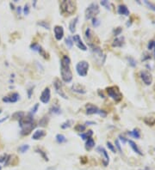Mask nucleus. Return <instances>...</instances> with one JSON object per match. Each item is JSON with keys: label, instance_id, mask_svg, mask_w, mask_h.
<instances>
[{"label": "nucleus", "instance_id": "32", "mask_svg": "<svg viewBox=\"0 0 155 170\" xmlns=\"http://www.w3.org/2000/svg\"><path fill=\"white\" fill-rule=\"evenodd\" d=\"M127 61H128L129 64H130L132 67H135L136 64H137V63H136V60L134 58H131V57L127 58Z\"/></svg>", "mask_w": 155, "mask_h": 170}, {"label": "nucleus", "instance_id": "23", "mask_svg": "<svg viewBox=\"0 0 155 170\" xmlns=\"http://www.w3.org/2000/svg\"><path fill=\"white\" fill-rule=\"evenodd\" d=\"M94 146H95V141L93 140V138H88L86 141V145H85L86 150H91V149L93 148Z\"/></svg>", "mask_w": 155, "mask_h": 170}, {"label": "nucleus", "instance_id": "52", "mask_svg": "<svg viewBox=\"0 0 155 170\" xmlns=\"http://www.w3.org/2000/svg\"><path fill=\"white\" fill-rule=\"evenodd\" d=\"M153 56L155 58V44H154V47H153Z\"/></svg>", "mask_w": 155, "mask_h": 170}, {"label": "nucleus", "instance_id": "30", "mask_svg": "<svg viewBox=\"0 0 155 170\" xmlns=\"http://www.w3.org/2000/svg\"><path fill=\"white\" fill-rule=\"evenodd\" d=\"M35 151H37V152H38L39 154H41V156L43 157V158H44V160H45V161H48V158H47V155H46V153L44 152V151L41 150V149L37 148L36 150H35Z\"/></svg>", "mask_w": 155, "mask_h": 170}, {"label": "nucleus", "instance_id": "20", "mask_svg": "<svg viewBox=\"0 0 155 170\" xmlns=\"http://www.w3.org/2000/svg\"><path fill=\"white\" fill-rule=\"evenodd\" d=\"M127 142H128V144H129V145H130V147L132 148V150L135 151V153H137L138 155H140V156H142V152H141V150H140L139 147L137 146V144H136L133 141V140H128V141H127Z\"/></svg>", "mask_w": 155, "mask_h": 170}, {"label": "nucleus", "instance_id": "47", "mask_svg": "<svg viewBox=\"0 0 155 170\" xmlns=\"http://www.w3.org/2000/svg\"><path fill=\"white\" fill-rule=\"evenodd\" d=\"M118 140H120V141L122 143V144H125V143L127 142L126 138H125L124 137H122V136H119V139Z\"/></svg>", "mask_w": 155, "mask_h": 170}, {"label": "nucleus", "instance_id": "48", "mask_svg": "<svg viewBox=\"0 0 155 170\" xmlns=\"http://www.w3.org/2000/svg\"><path fill=\"white\" fill-rule=\"evenodd\" d=\"M32 93H33V87H31L30 89H28V96H29V98L31 97V95H32Z\"/></svg>", "mask_w": 155, "mask_h": 170}, {"label": "nucleus", "instance_id": "3", "mask_svg": "<svg viewBox=\"0 0 155 170\" xmlns=\"http://www.w3.org/2000/svg\"><path fill=\"white\" fill-rule=\"evenodd\" d=\"M61 12L66 15H72L76 10V4L72 1H63L60 4Z\"/></svg>", "mask_w": 155, "mask_h": 170}, {"label": "nucleus", "instance_id": "55", "mask_svg": "<svg viewBox=\"0 0 155 170\" xmlns=\"http://www.w3.org/2000/svg\"><path fill=\"white\" fill-rule=\"evenodd\" d=\"M2 113V110H1V109H0V113Z\"/></svg>", "mask_w": 155, "mask_h": 170}, {"label": "nucleus", "instance_id": "9", "mask_svg": "<svg viewBox=\"0 0 155 170\" xmlns=\"http://www.w3.org/2000/svg\"><path fill=\"white\" fill-rule=\"evenodd\" d=\"M140 77H141V80L143 81V83H145L146 85H151L152 84V75H151L148 71H141V73H140Z\"/></svg>", "mask_w": 155, "mask_h": 170}, {"label": "nucleus", "instance_id": "36", "mask_svg": "<svg viewBox=\"0 0 155 170\" xmlns=\"http://www.w3.org/2000/svg\"><path fill=\"white\" fill-rule=\"evenodd\" d=\"M144 3H145V5L147 6L150 10L155 11V5H153L152 3H150V2H148V1H144Z\"/></svg>", "mask_w": 155, "mask_h": 170}, {"label": "nucleus", "instance_id": "31", "mask_svg": "<svg viewBox=\"0 0 155 170\" xmlns=\"http://www.w3.org/2000/svg\"><path fill=\"white\" fill-rule=\"evenodd\" d=\"M47 117H43V118L39 121V125H40V126H42V127L46 126V125H47Z\"/></svg>", "mask_w": 155, "mask_h": 170}, {"label": "nucleus", "instance_id": "34", "mask_svg": "<svg viewBox=\"0 0 155 170\" xmlns=\"http://www.w3.org/2000/svg\"><path fill=\"white\" fill-rule=\"evenodd\" d=\"M101 5L102 6H104V7H105V9L110 10V3H109V1H107V0H104V1H101Z\"/></svg>", "mask_w": 155, "mask_h": 170}, {"label": "nucleus", "instance_id": "14", "mask_svg": "<svg viewBox=\"0 0 155 170\" xmlns=\"http://www.w3.org/2000/svg\"><path fill=\"white\" fill-rule=\"evenodd\" d=\"M54 37L57 41H60L62 40V38L64 36V29L61 26H55L54 28Z\"/></svg>", "mask_w": 155, "mask_h": 170}, {"label": "nucleus", "instance_id": "38", "mask_svg": "<svg viewBox=\"0 0 155 170\" xmlns=\"http://www.w3.org/2000/svg\"><path fill=\"white\" fill-rule=\"evenodd\" d=\"M107 147H108V148L110 149V150H111L113 153L116 152V148H115V146L113 145V144L110 142H107Z\"/></svg>", "mask_w": 155, "mask_h": 170}, {"label": "nucleus", "instance_id": "4", "mask_svg": "<svg viewBox=\"0 0 155 170\" xmlns=\"http://www.w3.org/2000/svg\"><path fill=\"white\" fill-rule=\"evenodd\" d=\"M106 92L108 95L116 102H119L122 100V94L121 93L118 87H116V86H111V87L107 88Z\"/></svg>", "mask_w": 155, "mask_h": 170}, {"label": "nucleus", "instance_id": "46", "mask_svg": "<svg viewBox=\"0 0 155 170\" xmlns=\"http://www.w3.org/2000/svg\"><path fill=\"white\" fill-rule=\"evenodd\" d=\"M116 148L118 149V150L120 151L121 153H122V150H121V144H120V143H119L118 139L116 140Z\"/></svg>", "mask_w": 155, "mask_h": 170}, {"label": "nucleus", "instance_id": "28", "mask_svg": "<svg viewBox=\"0 0 155 170\" xmlns=\"http://www.w3.org/2000/svg\"><path fill=\"white\" fill-rule=\"evenodd\" d=\"M30 48L32 50H34V51H36V52H41V46L40 45H38L37 43H34V44H32V45L30 46Z\"/></svg>", "mask_w": 155, "mask_h": 170}, {"label": "nucleus", "instance_id": "8", "mask_svg": "<svg viewBox=\"0 0 155 170\" xmlns=\"http://www.w3.org/2000/svg\"><path fill=\"white\" fill-rule=\"evenodd\" d=\"M86 113L89 115L91 114H99L102 117H106L107 113L102 110H100L99 108H97L96 106L91 104L86 105Z\"/></svg>", "mask_w": 155, "mask_h": 170}, {"label": "nucleus", "instance_id": "54", "mask_svg": "<svg viewBox=\"0 0 155 170\" xmlns=\"http://www.w3.org/2000/svg\"><path fill=\"white\" fill-rule=\"evenodd\" d=\"M0 170H2V167H1V166H0Z\"/></svg>", "mask_w": 155, "mask_h": 170}, {"label": "nucleus", "instance_id": "40", "mask_svg": "<svg viewBox=\"0 0 155 170\" xmlns=\"http://www.w3.org/2000/svg\"><path fill=\"white\" fill-rule=\"evenodd\" d=\"M85 37H86V39L89 40V41L91 40V28H88L86 29V31H85Z\"/></svg>", "mask_w": 155, "mask_h": 170}, {"label": "nucleus", "instance_id": "12", "mask_svg": "<svg viewBox=\"0 0 155 170\" xmlns=\"http://www.w3.org/2000/svg\"><path fill=\"white\" fill-rule=\"evenodd\" d=\"M72 40H73V41L75 42V44H76V46L79 48V49L83 50V51H86V50H87L86 46L84 44V42L82 41V40H81V38H80V36H79V35H73Z\"/></svg>", "mask_w": 155, "mask_h": 170}, {"label": "nucleus", "instance_id": "41", "mask_svg": "<svg viewBox=\"0 0 155 170\" xmlns=\"http://www.w3.org/2000/svg\"><path fill=\"white\" fill-rule=\"evenodd\" d=\"M38 108H39V104L38 103H36L34 107H33V108H32V110H31V112L29 113H31V114H35V113L37 112V110H38Z\"/></svg>", "mask_w": 155, "mask_h": 170}, {"label": "nucleus", "instance_id": "24", "mask_svg": "<svg viewBox=\"0 0 155 170\" xmlns=\"http://www.w3.org/2000/svg\"><path fill=\"white\" fill-rule=\"evenodd\" d=\"M50 112L52 113H54V114H60L61 113V109L59 106H56V105H54L51 108H50Z\"/></svg>", "mask_w": 155, "mask_h": 170}, {"label": "nucleus", "instance_id": "17", "mask_svg": "<svg viewBox=\"0 0 155 170\" xmlns=\"http://www.w3.org/2000/svg\"><path fill=\"white\" fill-rule=\"evenodd\" d=\"M72 90L74 92H76V93H79V94H85L86 93V90L85 89V88H84L83 86H81L80 84H78V83L72 85Z\"/></svg>", "mask_w": 155, "mask_h": 170}, {"label": "nucleus", "instance_id": "43", "mask_svg": "<svg viewBox=\"0 0 155 170\" xmlns=\"http://www.w3.org/2000/svg\"><path fill=\"white\" fill-rule=\"evenodd\" d=\"M154 44H155V41H150L149 42H148V45H147L148 50H152V49H153V47H154Z\"/></svg>", "mask_w": 155, "mask_h": 170}, {"label": "nucleus", "instance_id": "25", "mask_svg": "<svg viewBox=\"0 0 155 170\" xmlns=\"http://www.w3.org/2000/svg\"><path fill=\"white\" fill-rule=\"evenodd\" d=\"M56 141H57L59 144H63V143H66V138L65 137L64 135H62V134H58V135H56Z\"/></svg>", "mask_w": 155, "mask_h": 170}, {"label": "nucleus", "instance_id": "49", "mask_svg": "<svg viewBox=\"0 0 155 170\" xmlns=\"http://www.w3.org/2000/svg\"><path fill=\"white\" fill-rule=\"evenodd\" d=\"M8 118H9V116H6V117H5V118L1 119H0V124H1V123H3V122H4V121H5V120H6V119H7Z\"/></svg>", "mask_w": 155, "mask_h": 170}, {"label": "nucleus", "instance_id": "11", "mask_svg": "<svg viewBox=\"0 0 155 170\" xmlns=\"http://www.w3.org/2000/svg\"><path fill=\"white\" fill-rule=\"evenodd\" d=\"M54 89H55L56 92L59 94V95H60L62 98H64V99H67L66 94H65L63 92V90H62L61 82L59 80V79H55V81L54 82Z\"/></svg>", "mask_w": 155, "mask_h": 170}, {"label": "nucleus", "instance_id": "2", "mask_svg": "<svg viewBox=\"0 0 155 170\" xmlns=\"http://www.w3.org/2000/svg\"><path fill=\"white\" fill-rule=\"evenodd\" d=\"M19 126L21 128V134L22 135H28L32 131V130L35 127L33 119V115L29 113L28 115L22 117L19 119Z\"/></svg>", "mask_w": 155, "mask_h": 170}, {"label": "nucleus", "instance_id": "13", "mask_svg": "<svg viewBox=\"0 0 155 170\" xmlns=\"http://www.w3.org/2000/svg\"><path fill=\"white\" fill-rule=\"evenodd\" d=\"M20 98L19 94L17 93H13L11 94L10 96H5V97L3 98V101L6 102V103H15Z\"/></svg>", "mask_w": 155, "mask_h": 170}, {"label": "nucleus", "instance_id": "51", "mask_svg": "<svg viewBox=\"0 0 155 170\" xmlns=\"http://www.w3.org/2000/svg\"><path fill=\"white\" fill-rule=\"evenodd\" d=\"M86 124H87V125H91H91H96V123H95V122H90V121H88V122H86Z\"/></svg>", "mask_w": 155, "mask_h": 170}, {"label": "nucleus", "instance_id": "19", "mask_svg": "<svg viewBox=\"0 0 155 170\" xmlns=\"http://www.w3.org/2000/svg\"><path fill=\"white\" fill-rule=\"evenodd\" d=\"M113 47H121L124 45V37H118L116 38L113 41Z\"/></svg>", "mask_w": 155, "mask_h": 170}, {"label": "nucleus", "instance_id": "33", "mask_svg": "<svg viewBox=\"0 0 155 170\" xmlns=\"http://www.w3.org/2000/svg\"><path fill=\"white\" fill-rule=\"evenodd\" d=\"M66 46H67L69 48H72V45H73V41H72V38H71V37L66 38Z\"/></svg>", "mask_w": 155, "mask_h": 170}, {"label": "nucleus", "instance_id": "15", "mask_svg": "<svg viewBox=\"0 0 155 170\" xmlns=\"http://www.w3.org/2000/svg\"><path fill=\"white\" fill-rule=\"evenodd\" d=\"M97 150L100 153V154H102V156H104V160H102V162H104V165L106 167V166L109 164V161H110V156H109L108 153H107V151L104 150V149L102 148V147H97Z\"/></svg>", "mask_w": 155, "mask_h": 170}, {"label": "nucleus", "instance_id": "16", "mask_svg": "<svg viewBox=\"0 0 155 170\" xmlns=\"http://www.w3.org/2000/svg\"><path fill=\"white\" fill-rule=\"evenodd\" d=\"M118 13L120 15H123L125 16H129V10L127 9V7L124 5H121L118 6V10H117Z\"/></svg>", "mask_w": 155, "mask_h": 170}, {"label": "nucleus", "instance_id": "53", "mask_svg": "<svg viewBox=\"0 0 155 170\" xmlns=\"http://www.w3.org/2000/svg\"><path fill=\"white\" fill-rule=\"evenodd\" d=\"M141 170H150V169L148 168V167H145V168H144V169H141Z\"/></svg>", "mask_w": 155, "mask_h": 170}, {"label": "nucleus", "instance_id": "22", "mask_svg": "<svg viewBox=\"0 0 155 170\" xmlns=\"http://www.w3.org/2000/svg\"><path fill=\"white\" fill-rule=\"evenodd\" d=\"M129 136L135 138H141V133H140V131L138 129H134L132 131H128L127 132Z\"/></svg>", "mask_w": 155, "mask_h": 170}, {"label": "nucleus", "instance_id": "27", "mask_svg": "<svg viewBox=\"0 0 155 170\" xmlns=\"http://www.w3.org/2000/svg\"><path fill=\"white\" fill-rule=\"evenodd\" d=\"M24 113L23 112H16L13 115H12V118H13L14 119H18L19 120L20 119H22V117L24 116Z\"/></svg>", "mask_w": 155, "mask_h": 170}, {"label": "nucleus", "instance_id": "39", "mask_svg": "<svg viewBox=\"0 0 155 170\" xmlns=\"http://www.w3.org/2000/svg\"><path fill=\"white\" fill-rule=\"evenodd\" d=\"M38 25H40V26L43 27L44 28L46 29H49L50 28V26L48 23H47V22H38Z\"/></svg>", "mask_w": 155, "mask_h": 170}, {"label": "nucleus", "instance_id": "5", "mask_svg": "<svg viewBox=\"0 0 155 170\" xmlns=\"http://www.w3.org/2000/svg\"><path fill=\"white\" fill-rule=\"evenodd\" d=\"M91 52L93 53L94 58L99 64H102L105 60V55L104 54V52H102V50L99 47H95V46H91Z\"/></svg>", "mask_w": 155, "mask_h": 170}, {"label": "nucleus", "instance_id": "18", "mask_svg": "<svg viewBox=\"0 0 155 170\" xmlns=\"http://www.w3.org/2000/svg\"><path fill=\"white\" fill-rule=\"evenodd\" d=\"M45 135H46L45 131H43V130H38V131H36L33 134L32 138L34 140H39L41 139V138H42L43 137H45Z\"/></svg>", "mask_w": 155, "mask_h": 170}, {"label": "nucleus", "instance_id": "21", "mask_svg": "<svg viewBox=\"0 0 155 170\" xmlns=\"http://www.w3.org/2000/svg\"><path fill=\"white\" fill-rule=\"evenodd\" d=\"M78 21H79V17L73 19V20L72 21V22H70V25H69V28H70V31L72 33H74L75 32V28H76V25L78 23Z\"/></svg>", "mask_w": 155, "mask_h": 170}, {"label": "nucleus", "instance_id": "50", "mask_svg": "<svg viewBox=\"0 0 155 170\" xmlns=\"http://www.w3.org/2000/svg\"><path fill=\"white\" fill-rule=\"evenodd\" d=\"M17 10V14L18 15H21V12H22V8H21V7H17V10Z\"/></svg>", "mask_w": 155, "mask_h": 170}, {"label": "nucleus", "instance_id": "44", "mask_svg": "<svg viewBox=\"0 0 155 170\" xmlns=\"http://www.w3.org/2000/svg\"><path fill=\"white\" fill-rule=\"evenodd\" d=\"M23 13H24L25 16H28V15L29 14V6L28 4H27V5H25V6H24Z\"/></svg>", "mask_w": 155, "mask_h": 170}, {"label": "nucleus", "instance_id": "26", "mask_svg": "<svg viewBox=\"0 0 155 170\" xmlns=\"http://www.w3.org/2000/svg\"><path fill=\"white\" fill-rule=\"evenodd\" d=\"M92 134H93V132H92V131H91V130H90V131H88V132H86V133H81V134H79V136H80L82 139L87 140L88 138H91Z\"/></svg>", "mask_w": 155, "mask_h": 170}, {"label": "nucleus", "instance_id": "1", "mask_svg": "<svg viewBox=\"0 0 155 170\" xmlns=\"http://www.w3.org/2000/svg\"><path fill=\"white\" fill-rule=\"evenodd\" d=\"M60 75L65 83L72 82V72L71 71V60L68 56H63L60 60Z\"/></svg>", "mask_w": 155, "mask_h": 170}, {"label": "nucleus", "instance_id": "6", "mask_svg": "<svg viewBox=\"0 0 155 170\" xmlns=\"http://www.w3.org/2000/svg\"><path fill=\"white\" fill-rule=\"evenodd\" d=\"M98 13H99V7H98L97 4L92 3L88 6L86 11H85V17L86 19L95 18Z\"/></svg>", "mask_w": 155, "mask_h": 170}, {"label": "nucleus", "instance_id": "45", "mask_svg": "<svg viewBox=\"0 0 155 170\" xmlns=\"http://www.w3.org/2000/svg\"><path fill=\"white\" fill-rule=\"evenodd\" d=\"M121 31H122V29H121V28H117L114 30V35L115 36H117V35H119L120 33H121Z\"/></svg>", "mask_w": 155, "mask_h": 170}, {"label": "nucleus", "instance_id": "35", "mask_svg": "<svg viewBox=\"0 0 155 170\" xmlns=\"http://www.w3.org/2000/svg\"><path fill=\"white\" fill-rule=\"evenodd\" d=\"M75 130H76L77 131H79V132H82L85 130V125H77L76 126H75Z\"/></svg>", "mask_w": 155, "mask_h": 170}, {"label": "nucleus", "instance_id": "37", "mask_svg": "<svg viewBox=\"0 0 155 170\" xmlns=\"http://www.w3.org/2000/svg\"><path fill=\"white\" fill-rule=\"evenodd\" d=\"M72 123V120H67V121H66V122H65L64 124H62L61 128H62V129H66V128H68V127H70V126H71Z\"/></svg>", "mask_w": 155, "mask_h": 170}, {"label": "nucleus", "instance_id": "29", "mask_svg": "<svg viewBox=\"0 0 155 170\" xmlns=\"http://www.w3.org/2000/svg\"><path fill=\"white\" fill-rule=\"evenodd\" d=\"M29 149V146L28 145V144H23V145L19 147L18 150H19L21 153H25L26 151H28Z\"/></svg>", "mask_w": 155, "mask_h": 170}, {"label": "nucleus", "instance_id": "7", "mask_svg": "<svg viewBox=\"0 0 155 170\" xmlns=\"http://www.w3.org/2000/svg\"><path fill=\"white\" fill-rule=\"evenodd\" d=\"M88 70H89V64L86 61H80L76 65V71L80 77H86Z\"/></svg>", "mask_w": 155, "mask_h": 170}, {"label": "nucleus", "instance_id": "42", "mask_svg": "<svg viewBox=\"0 0 155 170\" xmlns=\"http://www.w3.org/2000/svg\"><path fill=\"white\" fill-rule=\"evenodd\" d=\"M100 24V22H99V20L98 19H97V18H92V25H93L94 27H97L98 25Z\"/></svg>", "mask_w": 155, "mask_h": 170}, {"label": "nucleus", "instance_id": "10", "mask_svg": "<svg viewBox=\"0 0 155 170\" xmlns=\"http://www.w3.org/2000/svg\"><path fill=\"white\" fill-rule=\"evenodd\" d=\"M50 98H51V92H50L49 88H46L45 89L42 91L41 96H40V100L44 104H47L49 102Z\"/></svg>", "mask_w": 155, "mask_h": 170}, {"label": "nucleus", "instance_id": "56", "mask_svg": "<svg viewBox=\"0 0 155 170\" xmlns=\"http://www.w3.org/2000/svg\"><path fill=\"white\" fill-rule=\"evenodd\" d=\"M153 22V23L155 24V21H153V22Z\"/></svg>", "mask_w": 155, "mask_h": 170}]
</instances>
